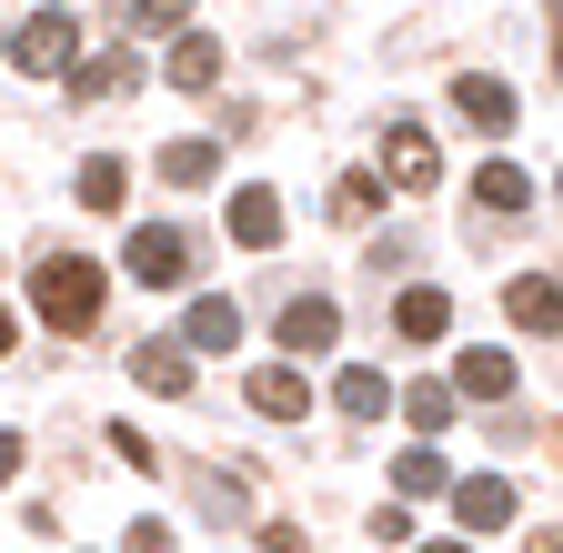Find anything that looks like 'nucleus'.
Returning <instances> with one entry per match:
<instances>
[{
    "label": "nucleus",
    "mask_w": 563,
    "mask_h": 553,
    "mask_svg": "<svg viewBox=\"0 0 563 553\" xmlns=\"http://www.w3.org/2000/svg\"><path fill=\"white\" fill-rule=\"evenodd\" d=\"M131 373H141V392H191V353L181 342H141Z\"/></svg>",
    "instance_id": "obj_12"
},
{
    "label": "nucleus",
    "mask_w": 563,
    "mask_h": 553,
    "mask_svg": "<svg viewBox=\"0 0 563 553\" xmlns=\"http://www.w3.org/2000/svg\"><path fill=\"white\" fill-rule=\"evenodd\" d=\"M453 101H463V121L473 131H514V91L493 81V71H473V81H453Z\"/></svg>",
    "instance_id": "obj_10"
},
{
    "label": "nucleus",
    "mask_w": 563,
    "mask_h": 553,
    "mask_svg": "<svg viewBox=\"0 0 563 553\" xmlns=\"http://www.w3.org/2000/svg\"><path fill=\"white\" fill-rule=\"evenodd\" d=\"M21 473V433H0V483H11Z\"/></svg>",
    "instance_id": "obj_26"
},
{
    "label": "nucleus",
    "mask_w": 563,
    "mask_h": 553,
    "mask_svg": "<svg viewBox=\"0 0 563 553\" xmlns=\"http://www.w3.org/2000/svg\"><path fill=\"white\" fill-rule=\"evenodd\" d=\"M262 553H312V533H302V523H272V533H262Z\"/></svg>",
    "instance_id": "obj_25"
},
{
    "label": "nucleus",
    "mask_w": 563,
    "mask_h": 553,
    "mask_svg": "<svg viewBox=\"0 0 563 553\" xmlns=\"http://www.w3.org/2000/svg\"><path fill=\"white\" fill-rule=\"evenodd\" d=\"M393 494H453V473H443V453H433V443H412V453L393 463Z\"/></svg>",
    "instance_id": "obj_19"
},
{
    "label": "nucleus",
    "mask_w": 563,
    "mask_h": 553,
    "mask_svg": "<svg viewBox=\"0 0 563 553\" xmlns=\"http://www.w3.org/2000/svg\"><path fill=\"white\" fill-rule=\"evenodd\" d=\"M70 191H81V212H121V191H131V172H121L111 152H91L81 172H70Z\"/></svg>",
    "instance_id": "obj_13"
},
{
    "label": "nucleus",
    "mask_w": 563,
    "mask_h": 553,
    "mask_svg": "<svg viewBox=\"0 0 563 553\" xmlns=\"http://www.w3.org/2000/svg\"><path fill=\"white\" fill-rule=\"evenodd\" d=\"M473 191H483V212H523V201H533V172H514V162H483V172H473Z\"/></svg>",
    "instance_id": "obj_18"
},
{
    "label": "nucleus",
    "mask_w": 563,
    "mask_h": 553,
    "mask_svg": "<svg viewBox=\"0 0 563 553\" xmlns=\"http://www.w3.org/2000/svg\"><path fill=\"white\" fill-rule=\"evenodd\" d=\"M11 60H21L31 81H60L70 60H81V21H70V11H31V21L11 31Z\"/></svg>",
    "instance_id": "obj_2"
},
{
    "label": "nucleus",
    "mask_w": 563,
    "mask_h": 553,
    "mask_svg": "<svg viewBox=\"0 0 563 553\" xmlns=\"http://www.w3.org/2000/svg\"><path fill=\"white\" fill-rule=\"evenodd\" d=\"M121 262H131V283H152V292H172L181 272H191V242H181L172 222H141V232L121 242Z\"/></svg>",
    "instance_id": "obj_3"
},
{
    "label": "nucleus",
    "mask_w": 563,
    "mask_h": 553,
    "mask_svg": "<svg viewBox=\"0 0 563 553\" xmlns=\"http://www.w3.org/2000/svg\"><path fill=\"white\" fill-rule=\"evenodd\" d=\"M181 342H201V353H222V342H242V312H232L222 292H201V302H191V322H181Z\"/></svg>",
    "instance_id": "obj_17"
},
{
    "label": "nucleus",
    "mask_w": 563,
    "mask_h": 553,
    "mask_svg": "<svg viewBox=\"0 0 563 553\" xmlns=\"http://www.w3.org/2000/svg\"><path fill=\"white\" fill-rule=\"evenodd\" d=\"M523 553H563V533H553V523H543V533H523Z\"/></svg>",
    "instance_id": "obj_27"
},
{
    "label": "nucleus",
    "mask_w": 563,
    "mask_h": 553,
    "mask_svg": "<svg viewBox=\"0 0 563 553\" xmlns=\"http://www.w3.org/2000/svg\"><path fill=\"white\" fill-rule=\"evenodd\" d=\"M332 402L352 412V423H383V412H393V383H383V373H363V363H352V373L332 383Z\"/></svg>",
    "instance_id": "obj_16"
},
{
    "label": "nucleus",
    "mask_w": 563,
    "mask_h": 553,
    "mask_svg": "<svg viewBox=\"0 0 563 553\" xmlns=\"http://www.w3.org/2000/svg\"><path fill=\"white\" fill-rule=\"evenodd\" d=\"M211 172H222V142H172V152H162V181H181V191L211 181Z\"/></svg>",
    "instance_id": "obj_20"
},
{
    "label": "nucleus",
    "mask_w": 563,
    "mask_h": 553,
    "mask_svg": "<svg viewBox=\"0 0 563 553\" xmlns=\"http://www.w3.org/2000/svg\"><path fill=\"white\" fill-rule=\"evenodd\" d=\"M0 353H11V312H0Z\"/></svg>",
    "instance_id": "obj_29"
},
{
    "label": "nucleus",
    "mask_w": 563,
    "mask_h": 553,
    "mask_svg": "<svg viewBox=\"0 0 563 553\" xmlns=\"http://www.w3.org/2000/svg\"><path fill=\"white\" fill-rule=\"evenodd\" d=\"M422 553H473V543H422Z\"/></svg>",
    "instance_id": "obj_28"
},
{
    "label": "nucleus",
    "mask_w": 563,
    "mask_h": 553,
    "mask_svg": "<svg viewBox=\"0 0 563 553\" xmlns=\"http://www.w3.org/2000/svg\"><path fill=\"white\" fill-rule=\"evenodd\" d=\"M121 553H172V523H131V543Z\"/></svg>",
    "instance_id": "obj_24"
},
{
    "label": "nucleus",
    "mask_w": 563,
    "mask_h": 553,
    "mask_svg": "<svg viewBox=\"0 0 563 553\" xmlns=\"http://www.w3.org/2000/svg\"><path fill=\"white\" fill-rule=\"evenodd\" d=\"M383 172H393L402 191H433V181H443V152H433V131H422V121H393V131H383Z\"/></svg>",
    "instance_id": "obj_4"
},
{
    "label": "nucleus",
    "mask_w": 563,
    "mask_h": 553,
    "mask_svg": "<svg viewBox=\"0 0 563 553\" xmlns=\"http://www.w3.org/2000/svg\"><path fill=\"white\" fill-rule=\"evenodd\" d=\"M232 242H242V252H272V242H282V201H272L262 181L232 191Z\"/></svg>",
    "instance_id": "obj_7"
},
{
    "label": "nucleus",
    "mask_w": 563,
    "mask_h": 553,
    "mask_svg": "<svg viewBox=\"0 0 563 553\" xmlns=\"http://www.w3.org/2000/svg\"><path fill=\"white\" fill-rule=\"evenodd\" d=\"M504 312H514L523 332H553V322H563V292H553V272H523V283L504 292Z\"/></svg>",
    "instance_id": "obj_11"
},
{
    "label": "nucleus",
    "mask_w": 563,
    "mask_h": 553,
    "mask_svg": "<svg viewBox=\"0 0 563 553\" xmlns=\"http://www.w3.org/2000/svg\"><path fill=\"white\" fill-rule=\"evenodd\" d=\"M131 71H141V60H91L70 91H81V101H111V91H131Z\"/></svg>",
    "instance_id": "obj_23"
},
{
    "label": "nucleus",
    "mask_w": 563,
    "mask_h": 553,
    "mask_svg": "<svg viewBox=\"0 0 563 553\" xmlns=\"http://www.w3.org/2000/svg\"><path fill=\"white\" fill-rule=\"evenodd\" d=\"M453 513H463L473 533H493V523H514V483H504V473H473V483H453Z\"/></svg>",
    "instance_id": "obj_8"
},
{
    "label": "nucleus",
    "mask_w": 563,
    "mask_h": 553,
    "mask_svg": "<svg viewBox=\"0 0 563 553\" xmlns=\"http://www.w3.org/2000/svg\"><path fill=\"white\" fill-rule=\"evenodd\" d=\"M211 81H222V41H211V31H181L172 41V91H211Z\"/></svg>",
    "instance_id": "obj_9"
},
{
    "label": "nucleus",
    "mask_w": 563,
    "mask_h": 553,
    "mask_svg": "<svg viewBox=\"0 0 563 553\" xmlns=\"http://www.w3.org/2000/svg\"><path fill=\"white\" fill-rule=\"evenodd\" d=\"M332 332H342V312H332L322 292H302L292 312H282V342H292V353H322V342H332Z\"/></svg>",
    "instance_id": "obj_14"
},
{
    "label": "nucleus",
    "mask_w": 563,
    "mask_h": 553,
    "mask_svg": "<svg viewBox=\"0 0 563 553\" xmlns=\"http://www.w3.org/2000/svg\"><path fill=\"white\" fill-rule=\"evenodd\" d=\"M443 392H473V402H504L514 392V353H463V373Z\"/></svg>",
    "instance_id": "obj_15"
},
{
    "label": "nucleus",
    "mask_w": 563,
    "mask_h": 553,
    "mask_svg": "<svg viewBox=\"0 0 563 553\" xmlns=\"http://www.w3.org/2000/svg\"><path fill=\"white\" fill-rule=\"evenodd\" d=\"M121 21H131V41H181V31H191L181 0H141V11H121Z\"/></svg>",
    "instance_id": "obj_21"
},
{
    "label": "nucleus",
    "mask_w": 563,
    "mask_h": 553,
    "mask_svg": "<svg viewBox=\"0 0 563 553\" xmlns=\"http://www.w3.org/2000/svg\"><path fill=\"white\" fill-rule=\"evenodd\" d=\"M31 302H41L51 332H91V322H101V272H91L81 252H60V262L31 272Z\"/></svg>",
    "instance_id": "obj_1"
},
{
    "label": "nucleus",
    "mask_w": 563,
    "mask_h": 553,
    "mask_svg": "<svg viewBox=\"0 0 563 553\" xmlns=\"http://www.w3.org/2000/svg\"><path fill=\"white\" fill-rule=\"evenodd\" d=\"M252 412H272V423H302V412H312L302 363H262V373H252Z\"/></svg>",
    "instance_id": "obj_5"
},
{
    "label": "nucleus",
    "mask_w": 563,
    "mask_h": 553,
    "mask_svg": "<svg viewBox=\"0 0 563 553\" xmlns=\"http://www.w3.org/2000/svg\"><path fill=\"white\" fill-rule=\"evenodd\" d=\"M402 412H412L422 433H443V423H453V392H443V383H412V392H402Z\"/></svg>",
    "instance_id": "obj_22"
},
{
    "label": "nucleus",
    "mask_w": 563,
    "mask_h": 553,
    "mask_svg": "<svg viewBox=\"0 0 563 553\" xmlns=\"http://www.w3.org/2000/svg\"><path fill=\"white\" fill-rule=\"evenodd\" d=\"M393 332H402V342H443V332H453V292H433V283H412V292L393 302Z\"/></svg>",
    "instance_id": "obj_6"
}]
</instances>
